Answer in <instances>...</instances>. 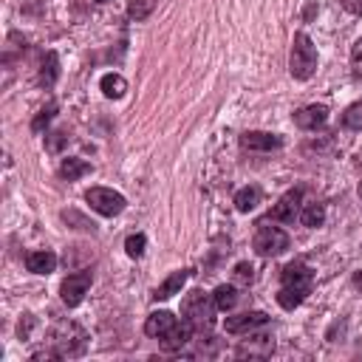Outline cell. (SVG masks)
Listing matches in <instances>:
<instances>
[{
    "label": "cell",
    "instance_id": "obj_24",
    "mask_svg": "<svg viewBox=\"0 0 362 362\" xmlns=\"http://www.w3.org/2000/svg\"><path fill=\"white\" fill-rule=\"evenodd\" d=\"M144 246H147V238H144L141 232H136V235H130V238L124 240V252H127L130 257H141V255H144Z\"/></svg>",
    "mask_w": 362,
    "mask_h": 362
},
{
    "label": "cell",
    "instance_id": "obj_23",
    "mask_svg": "<svg viewBox=\"0 0 362 362\" xmlns=\"http://www.w3.org/2000/svg\"><path fill=\"white\" fill-rule=\"evenodd\" d=\"M153 6H156V0H130V3H127V14H130L133 20H144V17L153 11Z\"/></svg>",
    "mask_w": 362,
    "mask_h": 362
},
{
    "label": "cell",
    "instance_id": "obj_25",
    "mask_svg": "<svg viewBox=\"0 0 362 362\" xmlns=\"http://www.w3.org/2000/svg\"><path fill=\"white\" fill-rule=\"evenodd\" d=\"M54 113H57V105H54V102H48V105H45V107H42V110L34 116V122H31V130H34V133H40V130H42V127H45V124L54 119Z\"/></svg>",
    "mask_w": 362,
    "mask_h": 362
},
{
    "label": "cell",
    "instance_id": "obj_2",
    "mask_svg": "<svg viewBox=\"0 0 362 362\" xmlns=\"http://www.w3.org/2000/svg\"><path fill=\"white\" fill-rule=\"evenodd\" d=\"M215 311H218V305H215L212 294H204L201 288L189 291L181 303V317H184V322H189V328L195 334H204L215 325Z\"/></svg>",
    "mask_w": 362,
    "mask_h": 362
},
{
    "label": "cell",
    "instance_id": "obj_9",
    "mask_svg": "<svg viewBox=\"0 0 362 362\" xmlns=\"http://www.w3.org/2000/svg\"><path fill=\"white\" fill-rule=\"evenodd\" d=\"M260 331V328H257ZM257 331H249L246 334V339L240 342V348H238V356H272V351H274V339L269 337V334H257Z\"/></svg>",
    "mask_w": 362,
    "mask_h": 362
},
{
    "label": "cell",
    "instance_id": "obj_19",
    "mask_svg": "<svg viewBox=\"0 0 362 362\" xmlns=\"http://www.w3.org/2000/svg\"><path fill=\"white\" fill-rule=\"evenodd\" d=\"M257 201H260V189L257 187H243V189L235 192V209L238 212H252L257 206Z\"/></svg>",
    "mask_w": 362,
    "mask_h": 362
},
{
    "label": "cell",
    "instance_id": "obj_7",
    "mask_svg": "<svg viewBox=\"0 0 362 362\" xmlns=\"http://www.w3.org/2000/svg\"><path fill=\"white\" fill-rule=\"evenodd\" d=\"M300 198H303V189H288L286 195H280V201L269 209V221L294 223V218L300 215Z\"/></svg>",
    "mask_w": 362,
    "mask_h": 362
},
{
    "label": "cell",
    "instance_id": "obj_12",
    "mask_svg": "<svg viewBox=\"0 0 362 362\" xmlns=\"http://www.w3.org/2000/svg\"><path fill=\"white\" fill-rule=\"evenodd\" d=\"M25 269L34 274H51L57 269V255L51 249H37L25 255Z\"/></svg>",
    "mask_w": 362,
    "mask_h": 362
},
{
    "label": "cell",
    "instance_id": "obj_4",
    "mask_svg": "<svg viewBox=\"0 0 362 362\" xmlns=\"http://www.w3.org/2000/svg\"><path fill=\"white\" fill-rule=\"evenodd\" d=\"M252 246H255L257 255H263V257H274V255H283V252L288 249V235H286L280 226H269L266 221H260Z\"/></svg>",
    "mask_w": 362,
    "mask_h": 362
},
{
    "label": "cell",
    "instance_id": "obj_14",
    "mask_svg": "<svg viewBox=\"0 0 362 362\" xmlns=\"http://www.w3.org/2000/svg\"><path fill=\"white\" fill-rule=\"evenodd\" d=\"M192 334H195V331L189 328V322H184V320H181V322H175V325H173V328H170L158 342H161V348H164V351H181V348L189 342V337H192Z\"/></svg>",
    "mask_w": 362,
    "mask_h": 362
},
{
    "label": "cell",
    "instance_id": "obj_5",
    "mask_svg": "<svg viewBox=\"0 0 362 362\" xmlns=\"http://www.w3.org/2000/svg\"><path fill=\"white\" fill-rule=\"evenodd\" d=\"M85 201L90 204V209H96V212L105 215V218H113V215H119V212L127 206L124 195L116 192V189H107V187H90V189L85 192Z\"/></svg>",
    "mask_w": 362,
    "mask_h": 362
},
{
    "label": "cell",
    "instance_id": "obj_16",
    "mask_svg": "<svg viewBox=\"0 0 362 362\" xmlns=\"http://www.w3.org/2000/svg\"><path fill=\"white\" fill-rule=\"evenodd\" d=\"M57 76H59V59H57L54 51H45L42 54V62H40V85L51 88L57 82Z\"/></svg>",
    "mask_w": 362,
    "mask_h": 362
},
{
    "label": "cell",
    "instance_id": "obj_20",
    "mask_svg": "<svg viewBox=\"0 0 362 362\" xmlns=\"http://www.w3.org/2000/svg\"><path fill=\"white\" fill-rule=\"evenodd\" d=\"M212 300H215V305H218V311H229V308H235V303H238V291H235V286H218L215 291H212Z\"/></svg>",
    "mask_w": 362,
    "mask_h": 362
},
{
    "label": "cell",
    "instance_id": "obj_32",
    "mask_svg": "<svg viewBox=\"0 0 362 362\" xmlns=\"http://www.w3.org/2000/svg\"><path fill=\"white\" fill-rule=\"evenodd\" d=\"M96 3H105V0H96Z\"/></svg>",
    "mask_w": 362,
    "mask_h": 362
},
{
    "label": "cell",
    "instance_id": "obj_8",
    "mask_svg": "<svg viewBox=\"0 0 362 362\" xmlns=\"http://www.w3.org/2000/svg\"><path fill=\"white\" fill-rule=\"evenodd\" d=\"M266 325H269V314H263V311H243L238 317H226V322H223V328L229 334H249V331H257Z\"/></svg>",
    "mask_w": 362,
    "mask_h": 362
},
{
    "label": "cell",
    "instance_id": "obj_21",
    "mask_svg": "<svg viewBox=\"0 0 362 362\" xmlns=\"http://www.w3.org/2000/svg\"><path fill=\"white\" fill-rule=\"evenodd\" d=\"M300 221H303L305 226H322V221H325V206H322L320 201L305 204L303 212H300Z\"/></svg>",
    "mask_w": 362,
    "mask_h": 362
},
{
    "label": "cell",
    "instance_id": "obj_30",
    "mask_svg": "<svg viewBox=\"0 0 362 362\" xmlns=\"http://www.w3.org/2000/svg\"><path fill=\"white\" fill-rule=\"evenodd\" d=\"M354 286H356V288H362V269H359V272H354Z\"/></svg>",
    "mask_w": 362,
    "mask_h": 362
},
{
    "label": "cell",
    "instance_id": "obj_3",
    "mask_svg": "<svg viewBox=\"0 0 362 362\" xmlns=\"http://www.w3.org/2000/svg\"><path fill=\"white\" fill-rule=\"evenodd\" d=\"M288 71L294 79H311L317 71V48L305 31L294 34L291 42V57H288Z\"/></svg>",
    "mask_w": 362,
    "mask_h": 362
},
{
    "label": "cell",
    "instance_id": "obj_28",
    "mask_svg": "<svg viewBox=\"0 0 362 362\" xmlns=\"http://www.w3.org/2000/svg\"><path fill=\"white\" fill-rule=\"evenodd\" d=\"M339 6H342L345 11H351V14L362 17V0H339Z\"/></svg>",
    "mask_w": 362,
    "mask_h": 362
},
{
    "label": "cell",
    "instance_id": "obj_22",
    "mask_svg": "<svg viewBox=\"0 0 362 362\" xmlns=\"http://www.w3.org/2000/svg\"><path fill=\"white\" fill-rule=\"evenodd\" d=\"M342 124L351 127V130H362V99L345 107V113H342Z\"/></svg>",
    "mask_w": 362,
    "mask_h": 362
},
{
    "label": "cell",
    "instance_id": "obj_26",
    "mask_svg": "<svg viewBox=\"0 0 362 362\" xmlns=\"http://www.w3.org/2000/svg\"><path fill=\"white\" fill-rule=\"evenodd\" d=\"M232 280H235V286H249V283L255 280V269H252V263H238L235 272H232Z\"/></svg>",
    "mask_w": 362,
    "mask_h": 362
},
{
    "label": "cell",
    "instance_id": "obj_10",
    "mask_svg": "<svg viewBox=\"0 0 362 362\" xmlns=\"http://www.w3.org/2000/svg\"><path fill=\"white\" fill-rule=\"evenodd\" d=\"M283 144V139L277 133H263V130H246L240 136V147L243 150H257V153H272Z\"/></svg>",
    "mask_w": 362,
    "mask_h": 362
},
{
    "label": "cell",
    "instance_id": "obj_11",
    "mask_svg": "<svg viewBox=\"0 0 362 362\" xmlns=\"http://www.w3.org/2000/svg\"><path fill=\"white\" fill-rule=\"evenodd\" d=\"M328 122V107L325 105H305L294 113V124L300 130H317Z\"/></svg>",
    "mask_w": 362,
    "mask_h": 362
},
{
    "label": "cell",
    "instance_id": "obj_29",
    "mask_svg": "<svg viewBox=\"0 0 362 362\" xmlns=\"http://www.w3.org/2000/svg\"><path fill=\"white\" fill-rule=\"evenodd\" d=\"M51 136H54V139L48 141V150H59V147L68 141V136H65V133H51Z\"/></svg>",
    "mask_w": 362,
    "mask_h": 362
},
{
    "label": "cell",
    "instance_id": "obj_31",
    "mask_svg": "<svg viewBox=\"0 0 362 362\" xmlns=\"http://www.w3.org/2000/svg\"><path fill=\"white\" fill-rule=\"evenodd\" d=\"M359 198H362V181H359Z\"/></svg>",
    "mask_w": 362,
    "mask_h": 362
},
{
    "label": "cell",
    "instance_id": "obj_6",
    "mask_svg": "<svg viewBox=\"0 0 362 362\" xmlns=\"http://www.w3.org/2000/svg\"><path fill=\"white\" fill-rule=\"evenodd\" d=\"M90 272L85 269V272H74V274H68L65 280H62V286H59V297H62V303L68 305V308H74V305H79L82 300H85V294H88V288H90Z\"/></svg>",
    "mask_w": 362,
    "mask_h": 362
},
{
    "label": "cell",
    "instance_id": "obj_1",
    "mask_svg": "<svg viewBox=\"0 0 362 362\" xmlns=\"http://www.w3.org/2000/svg\"><path fill=\"white\" fill-rule=\"evenodd\" d=\"M311 286H314V272L294 260L288 263L283 272H280V291H277V303L286 308V311H294L308 294H311Z\"/></svg>",
    "mask_w": 362,
    "mask_h": 362
},
{
    "label": "cell",
    "instance_id": "obj_13",
    "mask_svg": "<svg viewBox=\"0 0 362 362\" xmlns=\"http://www.w3.org/2000/svg\"><path fill=\"white\" fill-rule=\"evenodd\" d=\"M175 322H178V320H175V314H173V311H153V314L144 320V334H147V337L161 339V337H164Z\"/></svg>",
    "mask_w": 362,
    "mask_h": 362
},
{
    "label": "cell",
    "instance_id": "obj_15",
    "mask_svg": "<svg viewBox=\"0 0 362 362\" xmlns=\"http://www.w3.org/2000/svg\"><path fill=\"white\" fill-rule=\"evenodd\" d=\"M187 277H189V269H178V272H173V274L153 291V300H170L173 294L181 291V286L187 283Z\"/></svg>",
    "mask_w": 362,
    "mask_h": 362
},
{
    "label": "cell",
    "instance_id": "obj_18",
    "mask_svg": "<svg viewBox=\"0 0 362 362\" xmlns=\"http://www.w3.org/2000/svg\"><path fill=\"white\" fill-rule=\"evenodd\" d=\"M99 88H102V93H105L107 99H119V96H124L127 82H124V76H119V74H105L102 82H99Z\"/></svg>",
    "mask_w": 362,
    "mask_h": 362
},
{
    "label": "cell",
    "instance_id": "obj_17",
    "mask_svg": "<svg viewBox=\"0 0 362 362\" xmlns=\"http://www.w3.org/2000/svg\"><path fill=\"white\" fill-rule=\"evenodd\" d=\"M93 167L85 161V158H62V164H59V175L65 178V181H76V178H82V175H88Z\"/></svg>",
    "mask_w": 362,
    "mask_h": 362
},
{
    "label": "cell",
    "instance_id": "obj_27",
    "mask_svg": "<svg viewBox=\"0 0 362 362\" xmlns=\"http://www.w3.org/2000/svg\"><path fill=\"white\" fill-rule=\"evenodd\" d=\"M351 68H354V74L356 76H362V37L354 42V48H351Z\"/></svg>",
    "mask_w": 362,
    "mask_h": 362
}]
</instances>
